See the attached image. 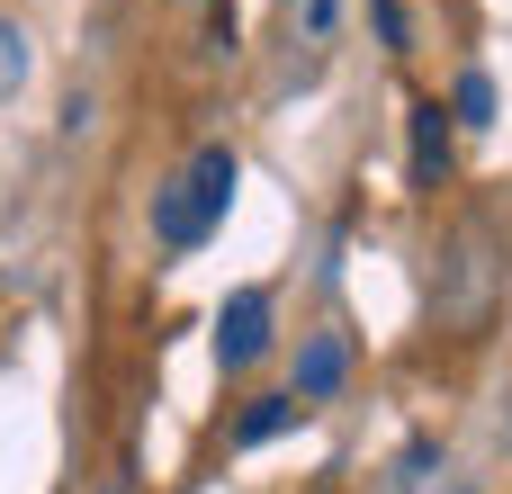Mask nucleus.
<instances>
[{
  "instance_id": "nucleus-1",
  "label": "nucleus",
  "mask_w": 512,
  "mask_h": 494,
  "mask_svg": "<svg viewBox=\"0 0 512 494\" xmlns=\"http://www.w3.org/2000/svg\"><path fill=\"white\" fill-rule=\"evenodd\" d=\"M225 207H234V153L225 144H207L162 198H153V234L171 243V252H189V243H207L216 225H225Z\"/></svg>"
},
{
  "instance_id": "nucleus-2",
  "label": "nucleus",
  "mask_w": 512,
  "mask_h": 494,
  "mask_svg": "<svg viewBox=\"0 0 512 494\" xmlns=\"http://www.w3.org/2000/svg\"><path fill=\"white\" fill-rule=\"evenodd\" d=\"M495 279H504V270H495V225L468 216L459 243H450V270H441V315H450V324H477V315L495 306Z\"/></svg>"
},
{
  "instance_id": "nucleus-3",
  "label": "nucleus",
  "mask_w": 512,
  "mask_h": 494,
  "mask_svg": "<svg viewBox=\"0 0 512 494\" xmlns=\"http://www.w3.org/2000/svg\"><path fill=\"white\" fill-rule=\"evenodd\" d=\"M261 351H270V297L261 288H234L225 315H216V360L225 369H252Z\"/></svg>"
},
{
  "instance_id": "nucleus-4",
  "label": "nucleus",
  "mask_w": 512,
  "mask_h": 494,
  "mask_svg": "<svg viewBox=\"0 0 512 494\" xmlns=\"http://www.w3.org/2000/svg\"><path fill=\"white\" fill-rule=\"evenodd\" d=\"M387 494H468V477L432 450V441H414L405 459H396V477H387Z\"/></svg>"
},
{
  "instance_id": "nucleus-5",
  "label": "nucleus",
  "mask_w": 512,
  "mask_h": 494,
  "mask_svg": "<svg viewBox=\"0 0 512 494\" xmlns=\"http://www.w3.org/2000/svg\"><path fill=\"white\" fill-rule=\"evenodd\" d=\"M342 369H351V342H342V333H315V342H306V360H297V405L333 396V387H342Z\"/></svg>"
},
{
  "instance_id": "nucleus-6",
  "label": "nucleus",
  "mask_w": 512,
  "mask_h": 494,
  "mask_svg": "<svg viewBox=\"0 0 512 494\" xmlns=\"http://www.w3.org/2000/svg\"><path fill=\"white\" fill-rule=\"evenodd\" d=\"M441 171H450V108H441V99H423V108H414V180L432 189Z\"/></svg>"
},
{
  "instance_id": "nucleus-7",
  "label": "nucleus",
  "mask_w": 512,
  "mask_h": 494,
  "mask_svg": "<svg viewBox=\"0 0 512 494\" xmlns=\"http://www.w3.org/2000/svg\"><path fill=\"white\" fill-rule=\"evenodd\" d=\"M297 414H306V405H297V396H261V405H252V414H243V423H234V441H270V432H288V423H297Z\"/></svg>"
},
{
  "instance_id": "nucleus-8",
  "label": "nucleus",
  "mask_w": 512,
  "mask_h": 494,
  "mask_svg": "<svg viewBox=\"0 0 512 494\" xmlns=\"http://www.w3.org/2000/svg\"><path fill=\"white\" fill-rule=\"evenodd\" d=\"M27 90V27L18 18H0V108Z\"/></svg>"
},
{
  "instance_id": "nucleus-9",
  "label": "nucleus",
  "mask_w": 512,
  "mask_h": 494,
  "mask_svg": "<svg viewBox=\"0 0 512 494\" xmlns=\"http://www.w3.org/2000/svg\"><path fill=\"white\" fill-rule=\"evenodd\" d=\"M459 117H468V126H486V117H495V81H486V72H468V81H459Z\"/></svg>"
},
{
  "instance_id": "nucleus-10",
  "label": "nucleus",
  "mask_w": 512,
  "mask_h": 494,
  "mask_svg": "<svg viewBox=\"0 0 512 494\" xmlns=\"http://www.w3.org/2000/svg\"><path fill=\"white\" fill-rule=\"evenodd\" d=\"M333 18H342V0H306V9H297V27H306V36H333Z\"/></svg>"
}]
</instances>
